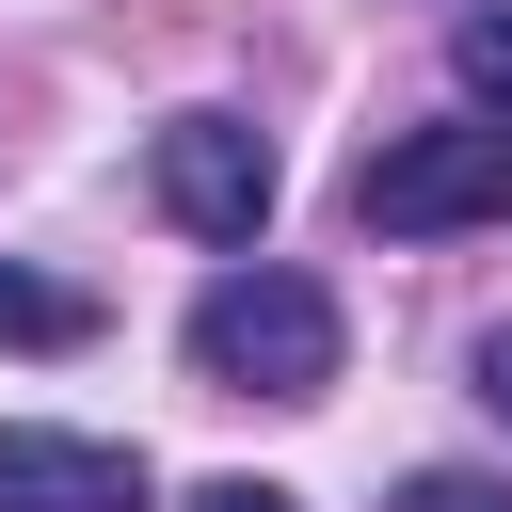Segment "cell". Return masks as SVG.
I'll return each instance as SVG.
<instances>
[{"label":"cell","instance_id":"obj_1","mask_svg":"<svg viewBox=\"0 0 512 512\" xmlns=\"http://www.w3.org/2000/svg\"><path fill=\"white\" fill-rule=\"evenodd\" d=\"M192 384H224V400H320L336 384V304L304 288V272H224L208 304H192Z\"/></svg>","mask_w":512,"mask_h":512},{"label":"cell","instance_id":"obj_2","mask_svg":"<svg viewBox=\"0 0 512 512\" xmlns=\"http://www.w3.org/2000/svg\"><path fill=\"white\" fill-rule=\"evenodd\" d=\"M352 224H368V240H464V224H512V128L464 112V128H400V144H368Z\"/></svg>","mask_w":512,"mask_h":512},{"label":"cell","instance_id":"obj_3","mask_svg":"<svg viewBox=\"0 0 512 512\" xmlns=\"http://www.w3.org/2000/svg\"><path fill=\"white\" fill-rule=\"evenodd\" d=\"M144 192H160L192 240H256V224H272V144H256L240 112H176V128L144 144Z\"/></svg>","mask_w":512,"mask_h":512},{"label":"cell","instance_id":"obj_4","mask_svg":"<svg viewBox=\"0 0 512 512\" xmlns=\"http://www.w3.org/2000/svg\"><path fill=\"white\" fill-rule=\"evenodd\" d=\"M144 448L112 432H0V512H144Z\"/></svg>","mask_w":512,"mask_h":512},{"label":"cell","instance_id":"obj_5","mask_svg":"<svg viewBox=\"0 0 512 512\" xmlns=\"http://www.w3.org/2000/svg\"><path fill=\"white\" fill-rule=\"evenodd\" d=\"M96 336V288H64V272H16L0 256V352H80Z\"/></svg>","mask_w":512,"mask_h":512},{"label":"cell","instance_id":"obj_6","mask_svg":"<svg viewBox=\"0 0 512 512\" xmlns=\"http://www.w3.org/2000/svg\"><path fill=\"white\" fill-rule=\"evenodd\" d=\"M448 64H464V96H480V112L512 128V0H480V16L448 32Z\"/></svg>","mask_w":512,"mask_h":512},{"label":"cell","instance_id":"obj_7","mask_svg":"<svg viewBox=\"0 0 512 512\" xmlns=\"http://www.w3.org/2000/svg\"><path fill=\"white\" fill-rule=\"evenodd\" d=\"M384 512H512V480H480V464H416Z\"/></svg>","mask_w":512,"mask_h":512},{"label":"cell","instance_id":"obj_8","mask_svg":"<svg viewBox=\"0 0 512 512\" xmlns=\"http://www.w3.org/2000/svg\"><path fill=\"white\" fill-rule=\"evenodd\" d=\"M192 512H304V496H272V480H208Z\"/></svg>","mask_w":512,"mask_h":512},{"label":"cell","instance_id":"obj_9","mask_svg":"<svg viewBox=\"0 0 512 512\" xmlns=\"http://www.w3.org/2000/svg\"><path fill=\"white\" fill-rule=\"evenodd\" d=\"M480 400H496V416H512V320H496V336H480Z\"/></svg>","mask_w":512,"mask_h":512}]
</instances>
